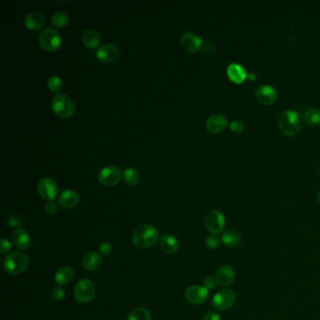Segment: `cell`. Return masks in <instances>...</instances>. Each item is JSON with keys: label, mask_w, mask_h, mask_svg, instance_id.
Returning <instances> with one entry per match:
<instances>
[{"label": "cell", "mask_w": 320, "mask_h": 320, "mask_svg": "<svg viewBox=\"0 0 320 320\" xmlns=\"http://www.w3.org/2000/svg\"><path fill=\"white\" fill-rule=\"evenodd\" d=\"M229 127H230L231 131L236 132V133H241L244 131L245 128L244 124L240 120H232L229 124Z\"/></svg>", "instance_id": "obj_32"}, {"label": "cell", "mask_w": 320, "mask_h": 320, "mask_svg": "<svg viewBox=\"0 0 320 320\" xmlns=\"http://www.w3.org/2000/svg\"><path fill=\"white\" fill-rule=\"evenodd\" d=\"M255 97L260 104L271 105L277 100V92L271 85H260L255 90Z\"/></svg>", "instance_id": "obj_13"}, {"label": "cell", "mask_w": 320, "mask_h": 320, "mask_svg": "<svg viewBox=\"0 0 320 320\" xmlns=\"http://www.w3.org/2000/svg\"><path fill=\"white\" fill-rule=\"evenodd\" d=\"M227 76L236 84H241L247 77V73L243 67L237 63H232L227 67Z\"/></svg>", "instance_id": "obj_22"}, {"label": "cell", "mask_w": 320, "mask_h": 320, "mask_svg": "<svg viewBox=\"0 0 320 320\" xmlns=\"http://www.w3.org/2000/svg\"><path fill=\"white\" fill-rule=\"evenodd\" d=\"M303 120L309 126H317L320 123V109L310 108L305 111Z\"/></svg>", "instance_id": "obj_26"}, {"label": "cell", "mask_w": 320, "mask_h": 320, "mask_svg": "<svg viewBox=\"0 0 320 320\" xmlns=\"http://www.w3.org/2000/svg\"><path fill=\"white\" fill-rule=\"evenodd\" d=\"M237 296L230 288H223L212 298V307L218 312H225L235 304Z\"/></svg>", "instance_id": "obj_5"}, {"label": "cell", "mask_w": 320, "mask_h": 320, "mask_svg": "<svg viewBox=\"0 0 320 320\" xmlns=\"http://www.w3.org/2000/svg\"><path fill=\"white\" fill-rule=\"evenodd\" d=\"M54 113L61 119L71 118L75 112V105L72 100L65 94H57L51 102Z\"/></svg>", "instance_id": "obj_4"}, {"label": "cell", "mask_w": 320, "mask_h": 320, "mask_svg": "<svg viewBox=\"0 0 320 320\" xmlns=\"http://www.w3.org/2000/svg\"><path fill=\"white\" fill-rule=\"evenodd\" d=\"M127 320H151V312L145 308H136L129 314Z\"/></svg>", "instance_id": "obj_29"}, {"label": "cell", "mask_w": 320, "mask_h": 320, "mask_svg": "<svg viewBox=\"0 0 320 320\" xmlns=\"http://www.w3.org/2000/svg\"><path fill=\"white\" fill-rule=\"evenodd\" d=\"M24 23L28 29L33 31H37L43 28L45 24V18L41 13L32 11L25 16Z\"/></svg>", "instance_id": "obj_18"}, {"label": "cell", "mask_w": 320, "mask_h": 320, "mask_svg": "<svg viewBox=\"0 0 320 320\" xmlns=\"http://www.w3.org/2000/svg\"><path fill=\"white\" fill-rule=\"evenodd\" d=\"M236 274L234 269L229 265L221 266L215 273L217 284L221 286H229L235 280Z\"/></svg>", "instance_id": "obj_12"}, {"label": "cell", "mask_w": 320, "mask_h": 320, "mask_svg": "<svg viewBox=\"0 0 320 320\" xmlns=\"http://www.w3.org/2000/svg\"><path fill=\"white\" fill-rule=\"evenodd\" d=\"M78 201H79L78 194L74 190L63 191L58 198L59 205L64 208H72L76 207Z\"/></svg>", "instance_id": "obj_20"}, {"label": "cell", "mask_w": 320, "mask_h": 320, "mask_svg": "<svg viewBox=\"0 0 320 320\" xmlns=\"http://www.w3.org/2000/svg\"><path fill=\"white\" fill-rule=\"evenodd\" d=\"M159 238L158 229L152 225L143 224L132 233V243L138 249H148L156 244Z\"/></svg>", "instance_id": "obj_1"}, {"label": "cell", "mask_w": 320, "mask_h": 320, "mask_svg": "<svg viewBox=\"0 0 320 320\" xmlns=\"http://www.w3.org/2000/svg\"><path fill=\"white\" fill-rule=\"evenodd\" d=\"M44 209L48 214L53 215L57 211V205L53 201H48L44 205Z\"/></svg>", "instance_id": "obj_36"}, {"label": "cell", "mask_w": 320, "mask_h": 320, "mask_svg": "<svg viewBox=\"0 0 320 320\" xmlns=\"http://www.w3.org/2000/svg\"><path fill=\"white\" fill-rule=\"evenodd\" d=\"M317 199H318V201L320 203V191L318 193V195H317Z\"/></svg>", "instance_id": "obj_40"}, {"label": "cell", "mask_w": 320, "mask_h": 320, "mask_svg": "<svg viewBox=\"0 0 320 320\" xmlns=\"http://www.w3.org/2000/svg\"><path fill=\"white\" fill-rule=\"evenodd\" d=\"M100 34L98 31L94 29H87L85 30L84 35H83V42L85 44V47L89 49H94L97 47L100 43Z\"/></svg>", "instance_id": "obj_25"}, {"label": "cell", "mask_w": 320, "mask_h": 320, "mask_svg": "<svg viewBox=\"0 0 320 320\" xmlns=\"http://www.w3.org/2000/svg\"><path fill=\"white\" fill-rule=\"evenodd\" d=\"M220 245V240L216 235L207 236L206 239V246L210 250H215Z\"/></svg>", "instance_id": "obj_31"}, {"label": "cell", "mask_w": 320, "mask_h": 320, "mask_svg": "<svg viewBox=\"0 0 320 320\" xmlns=\"http://www.w3.org/2000/svg\"><path fill=\"white\" fill-rule=\"evenodd\" d=\"M47 85L49 89L54 92V93H58L62 89L63 83L62 80L58 76H53L49 77L47 81Z\"/></svg>", "instance_id": "obj_30"}, {"label": "cell", "mask_w": 320, "mask_h": 320, "mask_svg": "<svg viewBox=\"0 0 320 320\" xmlns=\"http://www.w3.org/2000/svg\"><path fill=\"white\" fill-rule=\"evenodd\" d=\"M103 264V258L100 254L96 252H89L85 254L83 258H82V265L85 268L86 271L89 272H94Z\"/></svg>", "instance_id": "obj_19"}, {"label": "cell", "mask_w": 320, "mask_h": 320, "mask_svg": "<svg viewBox=\"0 0 320 320\" xmlns=\"http://www.w3.org/2000/svg\"><path fill=\"white\" fill-rule=\"evenodd\" d=\"M160 247L161 251L165 254H175L179 250V241L174 236L166 234L160 238Z\"/></svg>", "instance_id": "obj_21"}, {"label": "cell", "mask_w": 320, "mask_h": 320, "mask_svg": "<svg viewBox=\"0 0 320 320\" xmlns=\"http://www.w3.org/2000/svg\"><path fill=\"white\" fill-rule=\"evenodd\" d=\"M8 223L11 227H17V226L21 225V219L17 215H12V216L10 217Z\"/></svg>", "instance_id": "obj_38"}, {"label": "cell", "mask_w": 320, "mask_h": 320, "mask_svg": "<svg viewBox=\"0 0 320 320\" xmlns=\"http://www.w3.org/2000/svg\"><path fill=\"white\" fill-rule=\"evenodd\" d=\"M180 43H181L182 47L190 53L198 52L203 45V41L201 38L198 36V34L192 33V32L184 33L180 38Z\"/></svg>", "instance_id": "obj_14"}, {"label": "cell", "mask_w": 320, "mask_h": 320, "mask_svg": "<svg viewBox=\"0 0 320 320\" xmlns=\"http://www.w3.org/2000/svg\"><path fill=\"white\" fill-rule=\"evenodd\" d=\"M65 297V291L60 287V286H57V287H55L53 290H52V298L56 301H61L63 300Z\"/></svg>", "instance_id": "obj_35"}, {"label": "cell", "mask_w": 320, "mask_h": 320, "mask_svg": "<svg viewBox=\"0 0 320 320\" xmlns=\"http://www.w3.org/2000/svg\"><path fill=\"white\" fill-rule=\"evenodd\" d=\"M10 241L6 239H2L1 240V243H0V251L1 254H7L9 253L10 250Z\"/></svg>", "instance_id": "obj_37"}, {"label": "cell", "mask_w": 320, "mask_h": 320, "mask_svg": "<svg viewBox=\"0 0 320 320\" xmlns=\"http://www.w3.org/2000/svg\"><path fill=\"white\" fill-rule=\"evenodd\" d=\"M39 195L48 201H53L57 198L58 187L55 180L51 178H43L37 184Z\"/></svg>", "instance_id": "obj_10"}, {"label": "cell", "mask_w": 320, "mask_h": 320, "mask_svg": "<svg viewBox=\"0 0 320 320\" xmlns=\"http://www.w3.org/2000/svg\"><path fill=\"white\" fill-rule=\"evenodd\" d=\"M121 179V170L116 165L104 167L98 174V180L107 187H111L120 182Z\"/></svg>", "instance_id": "obj_9"}, {"label": "cell", "mask_w": 320, "mask_h": 320, "mask_svg": "<svg viewBox=\"0 0 320 320\" xmlns=\"http://www.w3.org/2000/svg\"><path fill=\"white\" fill-rule=\"evenodd\" d=\"M39 42L44 50L48 52H54L60 46L61 39L57 30L53 28H48L40 32L39 36Z\"/></svg>", "instance_id": "obj_7"}, {"label": "cell", "mask_w": 320, "mask_h": 320, "mask_svg": "<svg viewBox=\"0 0 320 320\" xmlns=\"http://www.w3.org/2000/svg\"><path fill=\"white\" fill-rule=\"evenodd\" d=\"M69 22V15L66 12L58 10L56 11L52 17H51V23L57 27V28H63L65 27Z\"/></svg>", "instance_id": "obj_28"}, {"label": "cell", "mask_w": 320, "mask_h": 320, "mask_svg": "<svg viewBox=\"0 0 320 320\" xmlns=\"http://www.w3.org/2000/svg\"><path fill=\"white\" fill-rule=\"evenodd\" d=\"M75 273L74 270L70 267H62L57 271L55 275V281L58 285H65L68 284L74 279Z\"/></svg>", "instance_id": "obj_24"}, {"label": "cell", "mask_w": 320, "mask_h": 320, "mask_svg": "<svg viewBox=\"0 0 320 320\" xmlns=\"http://www.w3.org/2000/svg\"><path fill=\"white\" fill-rule=\"evenodd\" d=\"M112 250H113V246L108 242V241H104L102 244L99 246V252L100 254H103L104 256H107V255H110L111 253H112Z\"/></svg>", "instance_id": "obj_33"}, {"label": "cell", "mask_w": 320, "mask_h": 320, "mask_svg": "<svg viewBox=\"0 0 320 320\" xmlns=\"http://www.w3.org/2000/svg\"><path fill=\"white\" fill-rule=\"evenodd\" d=\"M204 286L207 288L208 290H212L216 287V279H215V276H211V275H208L207 277H205L204 279Z\"/></svg>", "instance_id": "obj_34"}, {"label": "cell", "mask_w": 320, "mask_h": 320, "mask_svg": "<svg viewBox=\"0 0 320 320\" xmlns=\"http://www.w3.org/2000/svg\"><path fill=\"white\" fill-rule=\"evenodd\" d=\"M228 125L226 117L222 114H215L210 116L207 120L206 128L207 131L212 133L223 132Z\"/></svg>", "instance_id": "obj_17"}, {"label": "cell", "mask_w": 320, "mask_h": 320, "mask_svg": "<svg viewBox=\"0 0 320 320\" xmlns=\"http://www.w3.org/2000/svg\"><path fill=\"white\" fill-rule=\"evenodd\" d=\"M208 291L204 285H191L185 291V298L192 304H202L207 301Z\"/></svg>", "instance_id": "obj_11"}, {"label": "cell", "mask_w": 320, "mask_h": 320, "mask_svg": "<svg viewBox=\"0 0 320 320\" xmlns=\"http://www.w3.org/2000/svg\"><path fill=\"white\" fill-rule=\"evenodd\" d=\"M29 257L23 253H11L4 259V270L10 275H19L29 268Z\"/></svg>", "instance_id": "obj_3"}, {"label": "cell", "mask_w": 320, "mask_h": 320, "mask_svg": "<svg viewBox=\"0 0 320 320\" xmlns=\"http://www.w3.org/2000/svg\"><path fill=\"white\" fill-rule=\"evenodd\" d=\"M222 243L227 248H235L241 242V235L234 229H228L222 234Z\"/></svg>", "instance_id": "obj_23"}, {"label": "cell", "mask_w": 320, "mask_h": 320, "mask_svg": "<svg viewBox=\"0 0 320 320\" xmlns=\"http://www.w3.org/2000/svg\"><path fill=\"white\" fill-rule=\"evenodd\" d=\"M205 226L211 235L221 234L226 226V219L219 210H210L205 218Z\"/></svg>", "instance_id": "obj_8"}, {"label": "cell", "mask_w": 320, "mask_h": 320, "mask_svg": "<svg viewBox=\"0 0 320 320\" xmlns=\"http://www.w3.org/2000/svg\"><path fill=\"white\" fill-rule=\"evenodd\" d=\"M203 320H221V318H220V316L217 313L208 312V313H207L205 315Z\"/></svg>", "instance_id": "obj_39"}, {"label": "cell", "mask_w": 320, "mask_h": 320, "mask_svg": "<svg viewBox=\"0 0 320 320\" xmlns=\"http://www.w3.org/2000/svg\"><path fill=\"white\" fill-rule=\"evenodd\" d=\"M11 241L20 251L28 250L31 244V240L28 231L21 227L14 229V231L12 232Z\"/></svg>", "instance_id": "obj_15"}, {"label": "cell", "mask_w": 320, "mask_h": 320, "mask_svg": "<svg viewBox=\"0 0 320 320\" xmlns=\"http://www.w3.org/2000/svg\"><path fill=\"white\" fill-rule=\"evenodd\" d=\"M123 178L125 182L130 186H135L140 181V175L138 171L132 167L126 168L123 173Z\"/></svg>", "instance_id": "obj_27"}, {"label": "cell", "mask_w": 320, "mask_h": 320, "mask_svg": "<svg viewBox=\"0 0 320 320\" xmlns=\"http://www.w3.org/2000/svg\"><path fill=\"white\" fill-rule=\"evenodd\" d=\"M280 131L286 136H294L301 131L302 118L301 114L295 110L283 111L278 119Z\"/></svg>", "instance_id": "obj_2"}, {"label": "cell", "mask_w": 320, "mask_h": 320, "mask_svg": "<svg viewBox=\"0 0 320 320\" xmlns=\"http://www.w3.org/2000/svg\"><path fill=\"white\" fill-rule=\"evenodd\" d=\"M119 55V49L112 43H106L97 49L96 57L99 60L105 63H109L114 61Z\"/></svg>", "instance_id": "obj_16"}, {"label": "cell", "mask_w": 320, "mask_h": 320, "mask_svg": "<svg viewBox=\"0 0 320 320\" xmlns=\"http://www.w3.org/2000/svg\"></svg>", "instance_id": "obj_41"}, {"label": "cell", "mask_w": 320, "mask_h": 320, "mask_svg": "<svg viewBox=\"0 0 320 320\" xmlns=\"http://www.w3.org/2000/svg\"><path fill=\"white\" fill-rule=\"evenodd\" d=\"M95 291V285L92 281L89 279H83L76 283L74 296L79 303H87L93 300Z\"/></svg>", "instance_id": "obj_6"}]
</instances>
